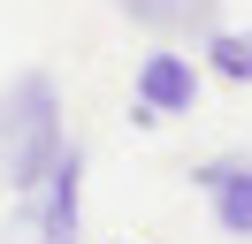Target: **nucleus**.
I'll return each mask as SVG.
<instances>
[{"label": "nucleus", "instance_id": "obj_1", "mask_svg": "<svg viewBox=\"0 0 252 244\" xmlns=\"http://www.w3.org/2000/svg\"><path fill=\"white\" fill-rule=\"evenodd\" d=\"M69 130H62V84L46 69H23L16 84L0 92V183L8 191H38L46 168L62 160Z\"/></svg>", "mask_w": 252, "mask_h": 244}, {"label": "nucleus", "instance_id": "obj_2", "mask_svg": "<svg viewBox=\"0 0 252 244\" xmlns=\"http://www.w3.org/2000/svg\"><path fill=\"white\" fill-rule=\"evenodd\" d=\"M77 237H84V145L69 137L62 160L46 168V183L16 198L8 244H77Z\"/></svg>", "mask_w": 252, "mask_h": 244}, {"label": "nucleus", "instance_id": "obj_3", "mask_svg": "<svg viewBox=\"0 0 252 244\" xmlns=\"http://www.w3.org/2000/svg\"><path fill=\"white\" fill-rule=\"evenodd\" d=\"M138 99L153 107L160 122H168V115H191V107H199V69L176 54V38H160L153 54L138 61Z\"/></svg>", "mask_w": 252, "mask_h": 244}, {"label": "nucleus", "instance_id": "obj_4", "mask_svg": "<svg viewBox=\"0 0 252 244\" xmlns=\"http://www.w3.org/2000/svg\"><path fill=\"white\" fill-rule=\"evenodd\" d=\"M115 8L153 38H191V46L221 23V0H115Z\"/></svg>", "mask_w": 252, "mask_h": 244}, {"label": "nucleus", "instance_id": "obj_5", "mask_svg": "<svg viewBox=\"0 0 252 244\" xmlns=\"http://www.w3.org/2000/svg\"><path fill=\"white\" fill-rule=\"evenodd\" d=\"M206 206H214V229H221V237H245L252 244V160L237 168V176H221L214 191H206Z\"/></svg>", "mask_w": 252, "mask_h": 244}, {"label": "nucleus", "instance_id": "obj_6", "mask_svg": "<svg viewBox=\"0 0 252 244\" xmlns=\"http://www.w3.org/2000/svg\"><path fill=\"white\" fill-rule=\"evenodd\" d=\"M199 54H206V69L221 76V84H252V30H229V23H214L199 38Z\"/></svg>", "mask_w": 252, "mask_h": 244}, {"label": "nucleus", "instance_id": "obj_7", "mask_svg": "<svg viewBox=\"0 0 252 244\" xmlns=\"http://www.w3.org/2000/svg\"><path fill=\"white\" fill-rule=\"evenodd\" d=\"M237 168H245L237 152H221V160H199V168H191V191H214V183H221V176H237Z\"/></svg>", "mask_w": 252, "mask_h": 244}]
</instances>
